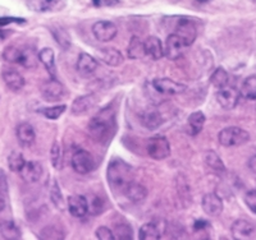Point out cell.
Instances as JSON below:
<instances>
[{"label": "cell", "instance_id": "1", "mask_svg": "<svg viewBox=\"0 0 256 240\" xmlns=\"http://www.w3.org/2000/svg\"><path fill=\"white\" fill-rule=\"evenodd\" d=\"M106 178L110 184L112 189L120 191V193L131 182H134V171L127 162L122 159H113L109 162L108 170H106Z\"/></svg>", "mask_w": 256, "mask_h": 240}, {"label": "cell", "instance_id": "2", "mask_svg": "<svg viewBox=\"0 0 256 240\" xmlns=\"http://www.w3.org/2000/svg\"><path fill=\"white\" fill-rule=\"evenodd\" d=\"M114 125H116L114 114L108 109H105L91 119L88 124V132L95 141L105 143L113 134Z\"/></svg>", "mask_w": 256, "mask_h": 240}, {"label": "cell", "instance_id": "3", "mask_svg": "<svg viewBox=\"0 0 256 240\" xmlns=\"http://www.w3.org/2000/svg\"><path fill=\"white\" fill-rule=\"evenodd\" d=\"M3 59L8 63L20 64V65H24V68H32L38 64V56L30 47L20 49L14 45H9L4 49Z\"/></svg>", "mask_w": 256, "mask_h": 240}, {"label": "cell", "instance_id": "4", "mask_svg": "<svg viewBox=\"0 0 256 240\" xmlns=\"http://www.w3.org/2000/svg\"><path fill=\"white\" fill-rule=\"evenodd\" d=\"M218 141L224 147H237L250 141V134L240 127H227L218 133Z\"/></svg>", "mask_w": 256, "mask_h": 240}, {"label": "cell", "instance_id": "5", "mask_svg": "<svg viewBox=\"0 0 256 240\" xmlns=\"http://www.w3.org/2000/svg\"><path fill=\"white\" fill-rule=\"evenodd\" d=\"M146 151L152 160L160 161V160L166 159L170 155V145L164 136H154L148 139V145H146Z\"/></svg>", "mask_w": 256, "mask_h": 240}, {"label": "cell", "instance_id": "6", "mask_svg": "<svg viewBox=\"0 0 256 240\" xmlns=\"http://www.w3.org/2000/svg\"><path fill=\"white\" fill-rule=\"evenodd\" d=\"M73 170L81 175L91 173L95 169V159L92 155L86 150H78L73 154L72 160H70Z\"/></svg>", "mask_w": 256, "mask_h": 240}, {"label": "cell", "instance_id": "7", "mask_svg": "<svg viewBox=\"0 0 256 240\" xmlns=\"http://www.w3.org/2000/svg\"><path fill=\"white\" fill-rule=\"evenodd\" d=\"M216 101L226 110H232L238 104V100L241 97V92L233 86H224L218 88V92L216 95Z\"/></svg>", "mask_w": 256, "mask_h": 240}, {"label": "cell", "instance_id": "8", "mask_svg": "<svg viewBox=\"0 0 256 240\" xmlns=\"http://www.w3.org/2000/svg\"><path fill=\"white\" fill-rule=\"evenodd\" d=\"M26 5L32 12H60L67 5V0H27Z\"/></svg>", "mask_w": 256, "mask_h": 240}, {"label": "cell", "instance_id": "9", "mask_svg": "<svg viewBox=\"0 0 256 240\" xmlns=\"http://www.w3.org/2000/svg\"><path fill=\"white\" fill-rule=\"evenodd\" d=\"M152 87L162 95H180L186 91V86L169 78H156L152 82Z\"/></svg>", "mask_w": 256, "mask_h": 240}, {"label": "cell", "instance_id": "10", "mask_svg": "<svg viewBox=\"0 0 256 240\" xmlns=\"http://www.w3.org/2000/svg\"><path fill=\"white\" fill-rule=\"evenodd\" d=\"M186 43L184 40L176 33L169 35L166 41V46H164V55L169 60H177L180 56L184 55V50H186Z\"/></svg>", "mask_w": 256, "mask_h": 240}, {"label": "cell", "instance_id": "11", "mask_svg": "<svg viewBox=\"0 0 256 240\" xmlns=\"http://www.w3.org/2000/svg\"><path fill=\"white\" fill-rule=\"evenodd\" d=\"M116 32H118V28L110 20H99L92 26L94 36L100 42L112 41L116 36Z\"/></svg>", "mask_w": 256, "mask_h": 240}, {"label": "cell", "instance_id": "12", "mask_svg": "<svg viewBox=\"0 0 256 240\" xmlns=\"http://www.w3.org/2000/svg\"><path fill=\"white\" fill-rule=\"evenodd\" d=\"M174 33L184 40L186 46H191L192 43L195 42L196 37H198V28H196L195 23L192 20L187 19V18H182L177 23Z\"/></svg>", "mask_w": 256, "mask_h": 240}, {"label": "cell", "instance_id": "13", "mask_svg": "<svg viewBox=\"0 0 256 240\" xmlns=\"http://www.w3.org/2000/svg\"><path fill=\"white\" fill-rule=\"evenodd\" d=\"M41 96L42 99L46 100L49 102H56L58 100L62 99V96L64 93V87L58 79L56 78H50L49 81L45 82L40 88Z\"/></svg>", "mask_w": 256, "mask_h": 240}, {"label": "cell", "instance_id": "14", "mask_svg": "<svg viewBox=\"0 0 256 240\" xmlns=\"http://www.w3.org/2000/svg\"><path fill=\"white\" fill-rule=\"evenodd\" d=\"M230 232H232L234 239H254V238H256V225L248 220L240 219L232 224Z\"/></svg>", "mask_w": 256, "mask_h": 240}, {"label": "cell", "instance_id": "15", "mask_svg": "<svg viewBox=\"0 0 256 240\" xmlns=\"http://www.w3.org/2000/svg\"><path fill=\"white\" fill-rule=\"evenodd\" d=\"M67 209L73 217H84L88 214V198L80 194L70 196L67 200Z\"/></svg>", "mask_w": 256, "mask_h": 240}, {"label": "cell", "instance_id": "16", "mask_svg": "<svg viewBox=\"0 0 256 240\" xmlns=\"http://www.w3.org/2000/svg\"><path fill=\"white\" fill-rule=\"evenodd\" d=\"M202 210L209 216H219L223 211V201L216 193H208L201 201Z\"/></svg>", "mask_w": 256, "mask_h": 240}, {"label": "cell", "instance_id": "17", "mask_svg": "<svg viewBox=\"0 0 256 240\" xmlns=\"http://www.w3.org/2000/svg\"><path fill=\"white\" fill-rule=\"evenodd\" d=\"M20 179L26 183H36L40 180L42 175V166L38 161H26L24 168L20 169Z\"/></svg>", "mask_w": 256, "mask_h": 240}, {"label": "cell", "instance_id": "18", "mask_svg": "<svg viewBox=\"0 0 256 240\" xmlns=\"http://www.w3.org/2000/svg\"><path fill=\"white\" fill-rule=\"evenodd\" d=\"M16 136H17L18 143L22 147H31L36 139L35 129L28 123H22L16 129Z\"/></svg>", "mask_w": 256, "mask_h": 240}, {"label": "cell", "instance_id": "19", "mask_svg": "<svg viewBox=\"0 0 256 240\" xmlns=\"http://www.w3.org/2000/svg\"><path fill=\"white\" fill-rule=\"evenodd\" d=\"M96 105V97L94 95H84L77 97L70 106L73 115H84Z\"/></svg>", "mask_w": 256, "mask_h": 240}, {"label": "cell", "instance_id": "20", "mask_svg": "<svg viewBox=\"0 0 256 240\" xmlns=\"http://www.w3.org/2000/svg\"><path fill=\"white\" fill-rule=\"evenodd\" d=\"M2 77H3V81L4 83L6 84V87H8L10 91H13V92H20V91L24 87V78L22 77V74H20V73L17 72V70H3Z\"/></svg>", "mask_w": 256, "mask_h": 240}, {"label": "cell", "instance_id": "21", "mask_svg": "<svg viewBox=\"0 0 256 240\" xmlns=\"http://www.w3.org/2000/svg\"><path fill=\"white\" fill-rule=\"evenodd\" d=\"M122 193L124 194V197L127 198V200H130L131 202L134 203L142 202L146 198V196H148V191H146L145 187L134 182L130 183V184L123 189Z\"/></svg>", "mask_w": 256, "mask_h": 240}, {"label": "cell", "instance_id": "22", "mask_svg": "<svg viewBox=\"0 0 256 240\" xmlns=\"http://www.w3.org/2000/svg\"><path fill=\"white\" fill-rule=\"evenodd\" d=\"M76 68L82 75H88L98 69V60L88 52H81L77 59Z\"/></svg>", "mask_w": 256, "mask_h": 240}, {"label": "cell", "instance_id": "23", "mask_svg": "<svg viewBox=\"0 0 256 240\" xmlns=\"http://www.w3.org/2000/svg\"><path fill=\"white\" fill-rule=\"evenodd\" d=\"M145 51L146 55H148L154 60H159L164 56V46L162 41L155 36H148L145 40Z\"/></svg>", "mask_w": 256, "mask_h": 240}, {"label": "cell", "instance_id": "24", "mask_svg": "<svg viewBox=\"0 0 256 240\" xmlns=\"http://www.w3.org/2000/svg\"><path fill=\"white\" fill-rule=\"evenodd\" d=\"M38 60L44 64L45 69L49 73L50 77L56 78V54L54 50L50 47H45L38 52Z\"/></svg>", "mask_w": 256, "mask_h": 240}, {"label": "cell", "instance_id": "25", "mask_svg": "<svg viewBox=\"0 0 256 240\" xmlns=\"http://www.w3.org/2000/svg\"><path fill=\"white\" fill-rule=\"evenodd\" d=\"M99 58L104 61L105 64H108L110 67H118L123 63V56L120 54V51L116 49H102L99 51Z\"/></svg>", "mask_w": 256, "mask_h": 240}, {"label": "cell", "instance_id": "26", "mask_svg": "<svg viewBox=\"0 0 256 240\" xmlns=\"http://www.w3.org/2000/svg\"><path fill=\"white\" fill-rule=\"evenodd\" d=\"M205 114L202 111H195L188 116V132L191 136H198L205 124Z\"/></svg>", "mask_w": 256, "mask_h": 240}, {"label": "cell", "instance_id": "27", "mask_svg": "<svg viewBox=\"0 0 256 240\" xmlns=\"http://www.w3.org/2000/svg\"><path fill=\"white\" fill-rule=\"evenodd\" d=\"M0 237L8 240H14L20 239L22 234L20 228L13 221L6 220L0 223Z\"/></svg>", "mask_w": 256, "mask_h": 240}, {"label": "cell", "instance_id": "28", "mask_svg": "<svg viewBox=\"0 0 256 240\" xmlns=\"http://www.w3.org/2000/svg\"><path fill=\"white\" fill-rule=\"evenodd\" d=\"M138 238L141 240H158L162 238V230L155 223L144 224L138 233Z\"/></svg>", "mask_w": 256, "mask_h": 240}, {"label": "cell", "instance_id": "29", "mask_svg": "<svg viewBox=\"0 0 256 240\" xmlns=\"http://www.w3.org/2000/svg\"><path fill=\"white\" fill-rule=\"evenodd\" d=\"M127 54L128 58L131 59H142L146 55L145 43L137 36H132L131 40H130V45H128Z\"/></svg>", "mask_w": 256, "mask_h": 240}, {"label": "cell", "instance_id": "30", "mask_svg": "<svg viewBox=\"0 0 256 240\" xmlns=\"http://www.w3.org/2000/svg\"><path fill=\"white\" fill-rule=\"evenodd\" d=\"M204 161L206 164L208 168H210L212 170L218 171V173H223L226 171V165L224 162L222 161L220 156H219L216 152L214 151H206L204 154Z\"/></svg>", "mask_w": 256, "mask_h": 240}, {"label": "cell", "instance_id": "31", "mask_svg": "<svg viewBox=\"0 0 256 240\" xmlns=\"http://www.w3.org/2000/svg\"><path fill=\"white\" fill-rule=\"evenodd\" d=\"M50 198H52V202L54 203V206L59 211H66L67 210V201L64 200L58 182H56V180L52 182V187H50Z\"/></svg>", "mask_w": 256, "mask_h": 240}, {"label": "cell", "instance_id": "32", "mask_svg": "<svg viewBox=\"0 0 256 240\" xmlns=\"http://www.w3.org/2000/svg\"><path fill=\"white\" fill-rule=\"evenodd\" d=\"M142 123L148 129L154 130L163 124V116L156 110L146 111L142 115Z\"/></svg>", "mask_w": 256, "mask_h": 240}, {"label": "cell", "instance_id": "33", "mask_svg": "<svg viewBox=\"0 0 256 240\" xmlns=\"http://www.w3.org/2000/svg\"><path fill=\"white\" fill-rule=\"evenodd\" d=\"M241 95L246 100H256V77L250 75L244 79L241 86Z\"/></svg>", "mask_w": 256, "mask_h": 240}, {"label": "cell", "instance_id": "34", "mask_svg": "<svg viewBox=\"0 0 256 240\" xmlns=\"http://www.w3.org/2000/svg\"><path fill=\"white\" fill-rule=\"evenodd\" d=\"M24 164H26V160H24V155L18 151H13L8 156V168L13 173H20Z\"/></svg>", "mask_w": 256, "mask_h": 240}, {"label": "cell", "instance_id": "35", "mask_svg": "<svg viewBox=\"0 0 256 240\" xmlns=\"http://www.w3.org/2000/svg\"><path fill=\"white\" fill-rule=\"evenodd\" d=\"M210 81H212V86H216V88H220V87L227 86L228 81H230V75H228L227 70L224 69V68L219 67L212 72Z\"/></svg>", "mask_w": 256, "mask_h": 240}, {"label": "cell", "instance_id": "36", "mask_svg": "<svg viewBox=\"0 0 256 240\" xmlns=\"http://www.w3.org/2000/svg\"><path fill=\"white\" fill-rule=\"evenodd\" d=\"M67 106L66 105H56V106H50V107H42L38 110V113H41L46 119L50 120H56L62 116V114L66 111Z\"/></svg>", "mask_w": 256, "mask_h": 240}, {"label": "cell", "instance_id": "37", "mask_svg": "<svg viewBox=\"0 0 256 240\" xmlns=\"http://www.w3.org/2000/svg\"><path fill=\"white\" fill-rule=\"evenodd\" d=\"M88 198V214L91 215H100L104 211V201L100 197L91 194Z\"/></svg>", "mask_w": 256, "mask_h": 240}, {"label": "cell", "instance_id": "38", "mask_svg": "<svg viewBox=\"0 0 256 240\" xmlns=\"http://www.w3.org/2000/svg\"><path fill=\"white\" fill-rule=\"evenodd\" d=\"M113 234L116 239L127 240L134 238V232H132L131 226L127 225V224H118V225H116Z\"/></svg>", "mask_w": 256, "mask_h": 240}, {"label": "cell", "instance_id": "39", "mask_svg": "<svg viewBox=\"0 0 256 240\" xmlns=\"http://www.w3.org/2000/svg\"><path fill=\"white\" fill-rule=\"evenodd\" d=\"M41 239H46V240H58L63 239L64 234L60 233V230H58L54 226H48V228L42 229L40 233Z\"/></svg>", "mask_w": 256, "mask_h": 240}, {"label": "cell", "instance_id": "40", "mask_svg": "<svg viewBox=\"0 0 256 240\" xmlns=\"http://www.w3.org/2000/svg\"><path fill=\"white\" fill-rule=\"evenodd\" d=\"M50 160H52V165L56 169L60 170L62 168V150L56 142L52 143V152H50Z\"/></svg>", "mask_w": 256, "mask_h": 240}, {"label": "cell", "instance_id": "41", "mask_svg": "<svg viewBox=\"0 0 256 240\" xmlns=\"http://www.w3.org/2000/svg\"><path fill=\"white\" fill-rule=\"evenodd\" d=\"M52 35H54V38H56V42L60 45L63 49H68L70 45V38L68 36V33L63 31V29H56V32H52Z\"/></svg>", "mask_w": 256, "mask_h": 240}, {"label": "cell", "instance_id": "42", "mask_svg": "<svg viewBox=\"0 0 256 240\" xmlns=\"http://www.w3.org/2000/svg\"><path fill=\"white\" fill-rule=\"evenodd\" d=\"M95 235H96V238L100 240H114L116 239V238H114V234H113V230H110V229L106 228V226H100V228L96 229Z\"/></svg>", "mask_w": 256, "mask_h": 240}, {"label": "cell", "instance_id": "43", "mask_svg": "<svg viewBox=\"0 0 256 240\" xmlns=\"http://www.w3.org/2000/svg\"><path fill=\"white\" fill-rule=\"evenodd\" d=\"M244 202H246L248 209H250L254 214H256V191L248 192L246 196H244Z\"/></svg>", "mask_w": 256, "mask_h": 240}, {"label": "cell", "instance_id": "44", "mask_svg": "<svg viewBox=\"0 0 256 240\" xmlns=\"http://www.w3.org/2000/svg\"><path fill=\"white\" fill-rule=\"evenodd\" d=\"M26 20L24 19H20V18H13V17H3V18H0V27H3V26H8V24L10 23H24Z\"/></svg>", "mask_w": 256, "mask_h": 240}, {"label": "cell", "instance_id": "45", "mask_svg": "<svg viewBox=\"0 0 256 240\" xmlns=\"http://www.w3.org/2000/svg\"><path fill=\"white\" fill-rule=\"evenodd\" d=\"M210 224L208 223L206 220H204V219H198V220L195 221V224H194V230L195 232H201V230H205L206 228H209Z\"/></svg>", "mask_w": 256, "mask_h": 240}, {"label": "cell", "instance_id": "46", "mask_svg": "<svg viewBox=\"0 0 256 240\" xmlns=\"http://www.w3.org/2000/svg\"><path fill=\"white\" fill-rule=\"evenodd\" d=\"M248 169L251 170V173L256 175V155L248 160Z\"/></svg>", "mask_w": 256, "mask_h": 240}, {"label": "cell", "instance_id": "47", "mask_svg": "<svg viewBox=\"0 0 256 240\" xmlns=\"http://www.w3.org/2000/svg\"><path fill=\"white\" fill-rule=\"evenodd\" d=\"M6 209V198H4V194L0 192V212Z\"/></svg>", "mask_w": 256, "mask_h": 240}, {"label": "cell", "instance_id": "48", "mask_svg": "<svg viewBox=\"0 0 256 240\" xmlns=\"http://www.w3.org/2000/svg\"><path fill=\"white\" fill-rule=\"evenodd\" d=\"M92 3L95 6H100L102 5V0H92Z\"/></svg>", "mask_w": 256, "mask_h": 240}, {"label": "cell", "instance_id": "49", "mask_svg": "<svg viewBox=\"0 0 256 240\" xmlns=\"http://www.w3.org/2000/svg\"><path fill=\"white\" fill-rule=\"evenodd\" d=\"M196 1H198V3H202V4H205V3H209L210 0H196Z\"/></svg>", "mask_w": 256, "mask_h": 240}]
</instances>
